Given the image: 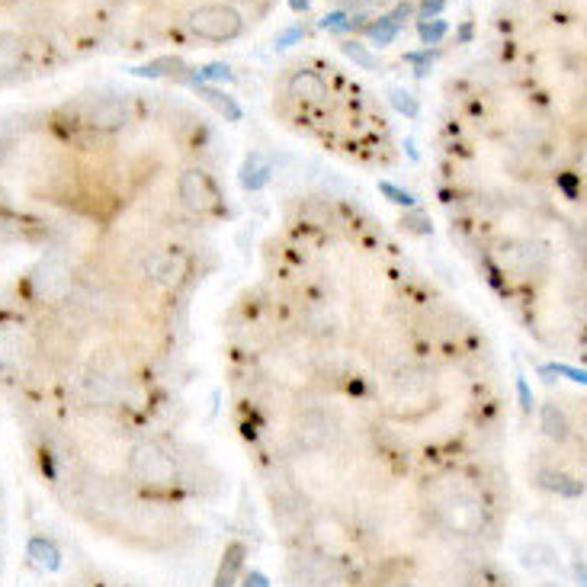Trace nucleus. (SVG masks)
Segmentation results:
<instances>
[{
    "mask_svg": "<svg viewBox=\"0 0 587 587\" xmlns=\"http://www.w3.org/2000/svg\"><path fill=\"white\" fill-rule=\"evenodd\" d=\"M427 504L437 523L453 536H482L491 523L488 501L462 475H440L427 488Z\"/></svg>",
    "mask_w": 587,
    "mask_h": 587,
    "instance_id": "nucleus-1",
    "label": "nucleus"
},
{
    "mask_svg": "<svg viewBox=\"0 0 587 587\" xmlns=\"http://www.w3.org/2000/svg\"><path fill=\"white\" fill-rule=\"evenodd\" d=\"M129 475L138 488L145 491H171L180 478V466L174 453L158 440H138L129 450Z\"/></svg>",
    "mask_w": 587,
    "mask_h": 587,
    "instance_id": "nucleus-2",
    "label": "nucleus"
},
{
    "mask_svg": "<svg viewBox=\"0 0 587 587\" xmlns=\"http://www.w3.org/2000/svg\"><path fill=\"white\" fill-rule=\"evenodd\" d=\"M187 26L193 36L206 42H235L244 29V17L228 4H203L190 10Z\"/></svg>",
    "mask_w": 587,
    "mask_h": 587,
    "instance_id": "nucleus-3",
    "label": "nucleus"
},
{
    "mask_svg": "<svg viewBox=\"0 0 587 587\" xmlns=\"http://www.w3.org/2000/svg\"><path fill=\"white\" fill-rule=\"evenodd\" d=\"M177 196L193 215H219L225 209L222 190L215 187V180L203 171V167H187L177 180Z\"/></svg>",
    "mask_w": 587,
    "mask_h": 587,
    "instance_id": "nucleus-4",
    "label": "nucleus"
},
{
    "mask_svg": "<svg viewBox=\"0 0 587 587\" xmlns=\"http://www.w3.org/2000/svg\"><path fill=\"white\" fill-rule=\"evenodd\" d=\"M33 283L42 299L61 302V299H68V292H71V270L61 264V260H42L33 273Z\"/></svg>",
    "mask_w": 587,
    "mask_h": 587,
    "instance_id": "nucleus-5",
    "label": "nucleus"
},
{
    "mask_svg": "<svg viewBox=\"0 0 587 587\" xmlns=\"http://www.w3.org/2000/svg\"><path fill=\"white\" fill-rule=\"evenodd\" d=\"M501 260L507 264V270H514V273H533V270H543L546 247L539 241H514L501 251Z\"/></svg>",
    "mask_w": 587,
    "mask_h": 587,
    "instance_id": "nucleus-6",
    "label": "nucleus"
},
{
    "mask_svg": "<svg viewBox=\"0 0 587 587\" xmlns=\"http://www.w3.org/2000/svg\"><path fill=\"white\" fill-rule=\"evenodd\" d=\"M129 116H132V110H129L126 97H103L90 106L87 122L94 129H122L129 122Z\"/></svg>",
    "mask_w": 587,
    "mask_h": 587,
    "instance_id": "nucleus-7",
    "label": "nucleus"
},
{
    "mask_svg": "<svg viewBox=\"0 0 587 587\" xmlns=\"http://www.w3.org/2000/svg\"><path fill=\"white\" fill-rule=\"evenodd\" d=\"M26 366V344L17 331H10L0 324V373L4 376H17Z\"/></svg>",
    "mask_w": 587,
    "mask_h": 587,
    "instance_id": "nucleus-8",
    "label": "nucleus"
},
{
    "mask_svg": "<svg viewBox=\"0 0 587 587\" xmlns=\"http://www.w3.org/2000/svg\"><path fill=\"white\" fill-rule=\"evenodd\" d=\"M270 177H273V167H270V161L264 158V154H257V151L247 154L241 171H238V183L247 193H260L270 183Z\"/></svg>",
    "mask_w": 587,
    "mask_h": 587,
    "instance_id": "nucleus-9",
    "label": "nucleus"
},
{
    "mask_svg": "<svg viewBox=\"0 0 587 587\" xmlns=\"http://www.w3.org/2000/svg\"><path fill=\"white\" fill-rule=\"evenodd\" d=\"M539 427H543V434L552 440V443H565L571 440V417L565 414L562 405H555V401H546L543 408H539Z\"/></svg>",
    "mask_w": 587,
    "mask_h": 587,
    "instance_id": "nucleus-10",
    "label": "nucleus"
},
{
    "mask_svg": "<svg viewBox=\"0 0 587 587\" xmlns=\"http://www.w3.org/2000/svg\"><path fill=\"white\" fill-rule=\"evenodd\" d=\"M289 90H292V97L302 103H321L328 97V87H324V81L315 71H296L289 81Z\"/></svg>",
    "mask_w": 587,
    "mask_h": 587,
    "instance_id": "nucleus-11",
    "label": "nucleus"
},
{
    "mask_svg": "<svg viewBox=\"0 0 587 587\" xmlns=\"http://www.w3.org/2000/svg\"><path fill=\"white\" fill-rule=\"evenodd\" d=\"M196 94L203 97L215 113L225 116L228 122H238V119H241V106H238V100H235V97H228L225 90L209 87V84H196Z\"/></svg>",
    "mask_w": 587,
    "mask_h": 587,
    "instance_id": "nucleus-12",
    "label": "nucleus"
},
{
    "mask_svg": "<svg viewBox=\"0 0 587 587\" xmlns=\"http://www.w3.org/2000/svg\"><path fill=\"white\" fill-rule=\"evenodd\" d=\"M244 559H247V549L241 543H231L219 565V575H215V587H235L238 575L244 571Z\"/></svg>",
    "mask_w": 587,
    "mask_h": 587,
    "instance_id": "nucleus-13",
    "label": "nucleus"
},
{
    "mask_svg": "<svg viewBox=\"0 0 587 587\" xmlns=\"http://www.w3.org/2000/svg\"><path fill=\"white\" fill-rule=\"evenodd\" d=\"M23 58H26L23 39L13 33H0V74L17 71L23 65Z\"/></svg>",
    "mask_w": 587,
    "mask_h": 587,
    "instance_id": "nucleus-14",
    "label": "nucleus"
},
{
    "mask_svg": "<svg viewBox=\"0 0 587 587\" xmlns=\"http://www.w3.org/2000/svg\"><path fill=\"white\" fill-rule=\"evenodd\" d=\"M539 485H543L546 491H552V494H562V498H575V494H581V482H575V478H568V475L559 472V469L539 472Z\"/></svg>",
    "mask_w": 587,
    "mask_h": 587,
    "instance_id": "nucleus-15",
    "label": "nucleus"
},
{
    "mask_svg": "<svg viewBox=\"0 0 587 587\" xmlns=\"http://www.w3.org/2000/svg\"><path fill=\"white\" fill-rule=\"evenodd\" d=\"M398 33H401V23L392 17V13H385V17H379V20H373L369 23V29H366V39L373 42V45H389L392 39H398Z\"/></svg>",
    "mask_w": 587,
    "mask_h": 587,
    "instance_id": "nucleus-16",
    "label": "nucleus"
},
{
    "mask_svg": "<svg viewBox=\"0 0 587 587\" xmlns=\"http://www.w3.org/2000/svg\"><path fill=\"white\" fill-rule=\"evenodd\" d=\"M177 273H180V264H177V260H174L171 254H158V257H151V260H148V276H151L154 283L171 286Z\"/></svg>",
    "mask_w": 587,
    "mask_h": 587,
    "instance_id": "nucleus-17",
    "label": "nucleus"
},
{
    "mask_svg": "<svg viewBox=\"0 0 587 587\" xmlns=\"http://www.w3.org/2000/svg\"><path fill=\"white\" fill-rule=\"evenodd\" d=\"M29 559H33V565H39L45 571H55L61 565V555H58V549L49 543V539H33V543H29Z\"/></svg>",
    "mask_w": 587,
    "mask_h": 587,
    "instance_id": "nucleus-18",
    "label": "nucleus"
},
{
    "mask_svg": "<svg viewBox=\"0 0 587 587\" xmlns=\"http://www.w3.org/2000/svg\"><path fill=\"white\" fill-rule=\"evenodd\" d=\"M341 52L353 61V65H360V68H366V71H376V55L366 49V45H360V42H344L341 45Z\"/></svg>",
    "mask_w": 587,
    "mask_h": 587,
    "instance_id": "nucleus-19",
    "label": "nucleus"
},
{
    "mask_svg": "<svg viewBox=\"0 0 587 587\" xmlns=\"http://www.w3.org/2000/svg\"><path fill=\"white\" fill-rule=\"evenodd\" d=\"M389 100H392V106L401 116H417V97L411 94L408 87H392Z\"/></svg>",
    "mask_w": 587,
    "mask_h": 587,
    "instance_id": "nucleus-20",
    "label": "nucleus"
},
{
    "mask_svg": "<svg viewBox=\"0 0 587 587\" xmlns=\"http://www.w3.org/2000/svg\"><path fill=\"white\" fill-rule=\"evenodd\" d=\"M138 77H164V74H183V65L177 58H161L148 68H135Z\"/></svg>",
    "mask_w": 587,
    "mask_h": 587,
    "instance_id": "nucleus-21",
    "label": "nucleus"
},
{
    "mask_svg": "<svg viewBox=\"0 0 587 587\" xmlns=\"http://www.w3.org/2000/svg\"><path fill=\"white\" fill-rule=\"evenodd\" d=\"M446 33H450V26L443 20H421V42L424 45H437Z\"/></svg>",
    "mask_w": 587,
    "mask_h": 587,
    "instance_id": "nucleus-22",
    "label": "nucleus"
},
{
    "mask_svg": "<svg viewBox=\"0 0 587 587\" xmlns=\"http://www.w3.org/2000/svg\"><path fill=\"white\" fill-rule=\"evenodd\" d=\"M199 77H203V81H222V84H228L231 77V68L225 65V61H212V65H206L203 71H199Z\"/></svg>",
    "mask_w": 587,
    "mask_h": 587,
    "instance_id": "nucleus-23",
    "label": "nucleus"
},
{
    "mask_svg": "<svg viewBox=\"0 0 587 587\" xmlns=\"http://www.w3.org/2000/svg\"><path fill=\"white\" fill-rule=\"evenodd\" d=\"M379 190H382L385 199H389V203H395V206H414V196H411L408 190L395 187V183H379Z\"/></svg>",
    "mask_w": 587,
    "mask_h": 587,
    "instance_id": "nucleus-24",
    "label": "nucleus"
},
{
    "mask_svg": "<svg viewBox=\"0 0 587 587\" xmlns=\"http://www.w3.org/2000/svg\"><path fill=\"white\" fill-rule=\"evenodd\" d=\"M305 33H308L305 26H289V29H283L280 39H276V49H289V45L302 42V39H305Z\"/></svg>",
    "mask_w": 587,
    "mask_h": 587,
    "instance_id": "nucleus-25",
    "label": "nucleus"
},
{
    "mask_svg": "<svg viewBox=\"0 0 587 587\" xmlns=\"http://www.w3.org/2000/svg\"><path fill=\"white\" fill-rule=\"evenodd\" d=\"M546 373H559V376H565V379H571V382L587 385V373H581V369H575V366H565V363H552V366H546Z\"/></svg>",
    "mask_w": 587,
    "mask_h": 587,
    "instance_id": "nucleus-26",
    "label": "nucleus"
},
{
    "mask_svg": "<svg viewBox=\"0 0 587 587\" xmlns=\"http://www.w3.org/2000/svg\"><path fill=\"white\" fill-rule=\"evenodd\" d=\"M405 58L414 61L417 71H427V68H430V61H437V58H440V52H411V55H405Z\"/></svg>",
    "mask_w": 587,
    "mask_h": 587,
    "instance_id": "nucleus-27",
    "label": "nucleus"
},
{
    "mask_svg": "<svg viewBox=\"0 0 587 587\" xmlns=\"http://www.w3.org/2000/svg\"><path fill=\"white\" fill-rule=\"evenodd\" d=\"M446 0H421V17L424 20H437V13L443 10Z\"/></svg>",
    "mask_w": 587,
    "mask_h": 587,
    "instance_id": "nucleus-28",
    "label": "nucleus"
},
{
    "mask_svg": "<svg viewBox=\"0 0 587 587\" xmlns=\"http://www.w3.org/2000/svg\"><path fill=\"white\" fill-rule=\"evenodd\" d=\"M517 392H520V405H523V411H530V408H533V392H530V385L523 382V379H517Z\"/></svg>",
    "mask_w": 587,
    "mask_h": 587,
    "instance_id": "nucleus-29",
    "label": "nucleus"
},
{
    "mask_svg": "<svg viewBox=\"0 0 587 587\" xmlns=\"http://www.w3.org/2000/svg\"><path fill=\"white\" fill-rule=\"evenodd\" d=\"M344 23H347V13L334 10L331 17H324V20H321V29H337V26H344Z\"/></svg>",
    "mask_w": 587,
    "mask_h": 587,
    "instance_id": "nucleus-30",
    "label": "nucleus"
},
{
    "mask_svg": "<svg viewBox=\"0 0 587 587\" xmlns=\"http://www.w3.org/2000/svg\"><path fill=\"white\" fill-rule=\"evenodd\" d=\"M244 587H270V584H267L264 575H260V571H251V575L244 578Z\"/></svg>",
    "mask_w": 587,
    "mask_h": 587,
    "instance_id": "nucleus-31",
    "label": "nucleus"
},
{
    "mask_svg": "<svg viewBox=\"0 0 587 587\" xmlns=\"http://www.w3.org/2000/svg\"><path fill=\"white\" fill-rule=\"evenodd\" d=\"M575 581H578V587H587V562H575Z\"/></svg>",
    "mask_w": 587,
    "mask_h": 587,
    "instance_id": "nucleus-32",
    "label": "nucleus"
},
{
    "mask_svg": "<svg viewBox=\"0 0 587 587\" xmlns=\"http://www.w3.org/2000/svg\"><path fill=\"white\" fill-rule=\"evenodd\" d=\"M408 219H414L411 225H414L417 231H430V222H427V215H421V212H414V215H408Z\"/></svg>",
    "mask_w": 587,
    "mask_h": 587,
    "instance_id": "nucleus-33",
    "label": "nucleus"
},
{
    "mask_svg": "<svg viewBox=\"0 0 587 587\" xmlns=\"http://www.w3.org/2000/svg\"><path fill=\"white\" fill-rule=\"evenodd\" d=\"M289 7L296 10V13H305L308 10V0H289Z\"/></svg>",
    "mask_w": 587,
    "mask_h": 587,
    "instance_id": "nucleus-34",
    "label": "nucleus"
},
{
    "mask_svg": "<svg viewBox=\"0 0 587 587\" xmlns=\"http://www.w3.org/2000/svg\"><path fill=\"white\" fill-rule=\"evenodd\" d=\"M581 434L587 437V401H584V408H581Z\"/></svg>",
    "mask_w": 587,
    "mask_h": 587,
    "instance_id": "nucleus-35",
    "label": "nucleus"
},
{
    "mask_svg": "<svg viewBox=\"0 0 587 587\" xmlns=\"http://www.w3.org/2000/svg\"><path fill=\"white\" fill-rule=\"evenodd\" d=\"M392 587H417V584H411V581H395Z\"/></svg>",
    "mask_w": 587,
    "mask_h": 587,
    "instance_id": "nucleus-36",
    "label": "nucleus"
},
{
    "mask_svg": "<svg viewBox=\"0 0 587 587\" xmlns=\"http://www.w3.org/2000/svg\"><path fill=\"white\" fill-rule=\"evenodd\" d=\"M0 164H4V145H0Z\"/></svg>",
    "mask_w": 587,
    "mask_h": 587,
    "instance_id": "nucleus-37",
    "label": "nucleus"
},
{
    "mask_svg": "<svg viewBox=\"0 0 587 587\" xmlns=\"http://www.w3.org/2000/svg\"><path fill=\"white\" fill-rule=\"evenodd\" d=\"M347 4H353V0H347Z\"/></svg>",
    "mask_w": 587,
    "mask_h": 587,
    "instance_id": "nucleus-38",
    "label": "nucleus"
}]
</instances>
